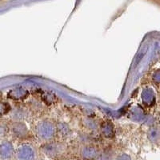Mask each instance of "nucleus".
I'll return each instance as SVG.
<instances>
[{"instance_id":"nucleus-3","label":"nucleus","mask_w":160,"mask_h":160,"mask_svg":"<svg viewBox=\"0 0 160 160\" xmlns=\"http://www.w3.org/2000/svg\"><path fill=\"white\" fill-rule=\"evenodd\" d=\"M117 160H129V158H127L125 155H120V156L117 158Z\"/></svg>"},{"instance_id":"nucleus-2","label":"nucleus","mask_w":160,"mask_h":160,"mask_svg":"<svg viewBox=\"0 0 160 160\" xmlns=\"http://www.w3.org/2000/svg\"><path fill=\"white\" fill-rule=\"evenodd\" d=\"M82 155L84 158H86V159H94V158L97 156V151L95 148H88L82 151Z\"/></svg>"},{"instance_id":"nucleus-1","label":"nucleus","mask_w":160,"mask_h":160,"mask_svg":"<svg viewBox=\"0 0 160 160\" xmlns=\"http://www.w3.org/2000/svg\"><path fill=\"white\" fill-rule=\"evenodd\" d=\"M20 160H33L35 158V153L31 148H26L19 152Z\"/></svg>"}]
</instances>
